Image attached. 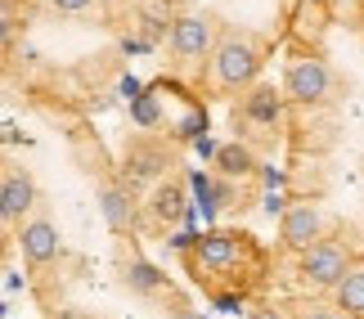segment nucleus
I'll return each instance as SVG.
<instances>
[{
	"mask_svg": "<svg viewBox=\"0 0 364 319\" xmlns=\"http://www.w3.org/2000/svg\"><path fill=\"white\" fill-rule=\"evenodd\" d=\"M301 319H342V315H338V310H306Z\"/></svg>",
	"mask_w": 364,
	"mask_h": 319,
	"instance_id": "obj_22",
	"label": "nucleus"
},
{
	"mask_svg": "<svg viewBox=\"0 0 364 319\" xmlns=\"http://www.w3.org/2000/svg\"><path fill=\"white\" fill-rule=\"evenodd\" d=\"M203 131H207V117L198 113V108H193V113H185V117H180V126H176L180 140H198Z\"/></svg>",
	"mask_w": 364,
	"mask_h": 319,
	"instance_id": "obj_17",
	"label": "nucleus"
},
{
	"mask_svg": "<svg viewBox=\"0 0 364 319\" xmlns=\"http://www.w3.org/2000/svg\"><path fill=\"white\" fill-rule=\"evenodd\" d=\"M36 207V185L27 171H5V180H0V216L9 220H23L27 212Z\"/></svg>",
	"mask_w": 364,
	"mask_h": 319,
	"instance_id": "obj_8",
	"label": "nucleus"
},
{
	"mask_svg": "<svg viewBox=\"0 0 364 319\" xmlns=\"http://www.w3.org/2000/svg\"><path fill=\"white\" fill-rule=\"evenodd\" d=\"M162 283H166V274L158 266H149V261H131V266H126V288L139 293V297L162 293Z\"/></svg>",
	"mask_w": 364,
	"mask_h": 319,
	"instance_id": "obj_13",
	"label": "nucleus"
},
{
	"mask_svg": "<svg viewBox=\"0 0 364 319\" xmlns=\"http://www.w3.org/2000/svg\"><path fill=\"white\" fill-rule=\"evenodd\" d=\"M131 113H135L139 126H158L162 108H158V99H153V94H139V99H131Z\"/></svg>",
	"mask_w": 364,
	"mask_h": 319,
	"instance_id": "obj_16",
	"label": "nucleus"
},
{
	"mask_svg": "<svg viewBox=\"0 0 364 319\" xmlns=\"http://www.w3.org/2000/svg\"><path fill=\"white\" fill-rule=\"evenodd\" d=\"M50 5L59 9V13H86V9L95 5V0H50Z\"/></svg>",
	"mask_w": 364,
	"mask_h": 319,
	"instance_id": "obj_18",
	"label": "nucleus"
},
{
	"mask_svg": "<svg viewBox=\"0 0 364 319\" xmlns=\"http://www.w3.org/2000/svg\"><path fill=\"white\" fill-rule=\"evenodd\" d=\"M117 90H122V99H139V81H135V77H122Z\"/></svg>",
	"mask_w": 364,
	"mask_h": 319,
	"instance_id": "obj_19",
	"label": "nucleus"
},
{
	"mask_svg": "<svg viewBox=\"0 0 364 319\" xmlns=\"http://www.w3.org/2000/svg\"><path fill=\"white\" fill-rule=\"evenodd\" d=\"M149 212L158 220H180V216H185V193H180V185H162L158 193H153Z\"/></svg>",
	"mask_w": 364,
	"mask_h": 319,
	"instance_id": "obj_15",
	"label": "nucleus"
},
{
	"mask_svg": "<svg viewBox=\"0 0 364 319\" xmlns=\"http://www.w3.org/2000/svg\"><path fill=\"white\" fill-rule=\"evenodd\" d=\"M284 94L292 104H324L333 94V72L324 59H297L284 72Z\"/></svg>",
	"mask_w": 364,
	"mask_h": 319,
	"instance_id": "obj_3",
	"label": "nucleus"
},
{
	"mask_svg": "<svg viewBox=\"0 0 364 319\" xmlns=\"http://www.w3.org/2000/svg\"><path fill=\"white\" fill-rule=\"evenodd\" d=\"M252 319H288V315L274 310V306H261V310H252Z\"/></svg>",
	"mask_w": 364,
	"mask_h": 319,
	"instance_id": "obj_21",
	"label": "nucleus"
},
{
	"mask_svg": "<svg viewBox=\"0 0 364 319\" xmlns=\"http://www.w3.org/2000/svg\"><path fill=\"white\" fill-rule=\"evenodd\" d=\"M216 40V18L212 13H180L171 23V50L180 59H203Z\"/></svg>",
	"mask_w": 364,
	"mask_h": 319,
	"instance_id": "obj_5",
	"label": "nucleus"
},
{
	"mask_svg": "<svg viewBox=\"0 0 364 319\" xmlns=\"http://www.w3.org/2000/svg\"><path fill=\"white\" fill-rule=\"evenodd\" d=\"M193 252H198L203 266H212V270H230V266H239L243 239H239V234H225V229H212V234H203V239L193 243Z\"/></svg>",
	"mask_w": 364,
	"mask_h": 319,
	"instance_id": "obj_10",
	"label": "nucleus"
},
{
	"mask_svg": "<svg viewBox=\"0 0 364 319\" xmlns=\"http://www.w3.org/2000/svg\"><path fill=\"white\" fill-rule=\"evenodd\" d=\"M261 207H265V212H270V216H274V212H288V202L279 198V193H265V202H261Z\"/></svg>",
	"mask_w": 364,
	"mask_h": 319,
	"instance_id": "obj_20",
	"label": "nucleus"
},
{
	"mask_svg": "<svg viewBox=\"0 0 364 319\" xmlns=\"http://www.w3.org/2000/svg\"><path fill=\"white\" fill-rule=\"evenodd\" d=\"M333 301H338V310H346V319H364V261L346 270V279L333 288Z\"/></svg>",
	"mask_w": 364,
	"mask_h": 319,
	"instance_id": "obj_12",
	"label": "nucleus"
},
{
	"mask_svg": "<svg viewBox=\"0 0 364 319\" xmlns=\"http://www.w3.org/2000/svg\"><path fill=\"white\" fill-rule=\"evenodd\" d=\"M284 99L288 94H279L274 86H252V94L243 99V113H247V121H257V126H274V121L284 117Z\"/></svg>",
	"mask_w": 364,
	"mask_h": 319,
	"instance_id": "obj_11",
	"label": "nucleus"
},
{
	"mask_svg": "<svg viewBox=\"0 0 364 319\" xmlns=\"http://www.w3.org/2000/svg\"><path fill=\"white\" fill-rule=\"evenodd\" d=\"M351 266H355V261L346 256V247L333 243V239H319L315 247L301 252V279L315 283V288H338Z\"/></svg>",
	"mask_w": 364,
	"mask_h": 319,
	"instance_id": "obj_2",
	"label": "nucleus"
},
{
	"mask_svg": "<svg viewBox=\"0 0 364 319\" xmlns=\"http://www.w3.org/2000/svg\"><path fill=\"white\" fill-rule=\"evenodd\" d=\"M18 247H23V256L32 261V266H50V261L63 252V243H59V229H54L46 216H32V220H23V229H18Z\"/></svg>",
	"mask_w": 364,
	"mask_h": 319,
	"instance_id": "obj_7",
	"label": "nucleus"
},
{
	"mask_svg": "<svg viewBox=\"0 0 364 319\" xmlns=\"http://www.w3.org/2000/svg\"><path fill=\"white\" fill-rule=\"evenodd\" d=\"M166 171V153L158 144H131L126 148V158H122V180L126 185H144V180H158Z\"/></svg>",
	"mask_w": 364,
	"mask_h": 319,
	"instance_id": "obj_9",
	"label": "nucleus"
},
{
	"mask_svg": "<svg viewBox=\"0 0 364 319\" xmlns=\"http://www.w3.org/2000/svg\"><path fill=\"white\" fill-rule=\"evenodd\" d=\"M319 234H324V212H319L315 202L288 207L284 220H279V243H284L288 252H306V247H315Z\"/></svg>",
	"mask_w": 364,
	"mask_h": 319,
	"instance_id": "obj_4",
	"label": "nucleus"
},
{
	"mask_svg": "<svg viewBox=\"0 0 364 319\" xmlns=\"http://www.w3.org/2000/svg\"><path fill=\"white\" fill-rule=\"evenodd\" d=\"M212 72L216 81L225 90H243L257 81L261 72V50H257V40H247V36H225L220 45L212 50Z\"/></svg>",
	"mask_w": 364,
	"mask_h": 319,
	"instance_id": "obj_1",
	"label": "nucleus"
},
{
	"mask_svg": "<svg viewBox=\"0 0 364 319\" xmlns=\"http://www.w3.org/2000/svg\"><path fill=\"white\" fill-rule=\"evenodd\" d=\"M216 166H220L225 175H252V171H257V158H252L247 144H220Z\"/></svg>",
	"mask_w": 364,
	"mask_h": 319,
	"instance_id": "obj_14",
	"label": "nucleus"
},
{
	"mask_svg": "<svg viewBox=\"0 0 364 319\" xmlns=\"http://www.w3.org/2000/svg\"><path fill=\"white\" fill-rule=\"evenodd\" d=\"M100 216H104V225L113 229V234H131L135 229V193L126 180H108V185L100 189Z\"/></svg>",
	"mask_w": 364,
	"mask_h": 319,
	"instance_id": "obj_6",
	"label": "nucleus"
}]
</instances>
